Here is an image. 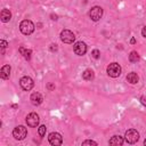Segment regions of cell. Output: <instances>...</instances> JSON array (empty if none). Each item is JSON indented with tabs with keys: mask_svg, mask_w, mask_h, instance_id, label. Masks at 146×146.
<instances>
[{
	"mask_svg": "<svg viewBox=\"0 0 146 146\" xmlns=\"http://www.w3.org/2000/svg\"><path fill=\"white\" fill-rule=\"evenodd\" d=\"M60 40L64 43H73L74 40H75V35L70 30H63L60 32Z\"/></svg>",
	"mask_w": 146,
	"mask_h": 146,
	"instance_id": "obj_4",
	"label": "cell"
},
{
	"mask_svg": "<svg viewBox=\"0 0 146 146\" xmlns=\"http://www.w3.org/2000/svg\"><path fill=\"white\" fill-rule=\"evenodd\" d=\"M46 130H47V128H46V125H40L39 127V135H40V137H43L44 135H46Z\"/></svg>",
	"mask_w": 146,
	"mask_h": 146,
	"instance_id": "obj_19",
	"label": "cell"
},
{
	"mask_svg": "<svg viewBox=\"0 0 146 146\" xmlns=\"http://www.w3.org/2000/svg\"><path fill=\"white\" fill-rule=\"evenodd\" d=\"M0 44H1V54L3 55V54H5V49L7 48L8 43H7V41H5V40H1V41H0Z\"/></svg>",
	"mask_w": 146,
	"mask_h": 146,
	"instance_id": "obj_21",
	"label": "cell"
},
{
	"mask_svg": "<svg viewBox=\"0 0 146 146\" xmlns=\"http://www.w3.org/2000/svg\"><path fill=\"white\" fill-rule=\"evenodd\" d=\"M10 66L9 65H3L2 67H1V71H0V76H1V79H3V80H6V79H8L9 78V75H10Z\"/></svg>",
	"mask_w": 146,
	"mask_h": 146,
	"instance_id": "obj_13",
	"label": "cell"
},
{
	"mask_svg": "<svg viewBox=\"0 0 146 146\" xmlns=\"http://www.w3.org/2000/svg\"><path fill=\"white\" fill-rule=\"evenodd\" d=\"M129 60L131 63H137L139 60V54L137 51H131L129 55Z\"/></svg>",
	"mask_w": 146,
	"mask_h": 146,
	"instance_id": "obj_18",
	"label": "cell"
},
{
	"mask_svg": "<svg viewBox=\"0 0 146 146\" xmlns=\"http://www.w3.org/2000/svg\"><path fill=\"white\" fill-rule=\"evenodd\" d=\"M19 52L23 55V57H24L26 60H30V59H31V55H32L31 49H25L24 47H19Z\"/></svg>",
	"mask_w": 146,
	"mask_h": 146,
	"instance_id": "obj_17",
	"label": "cell"
},
{
	"mask_svg": "<svg viewBox=\"0 0 146 146\" xmlns=\"http://www.w3.org/2000/svg\"><path fill=\"white\" fill-rule=\"evenodd\" d=\"M26 123H27V125H30V127H36L38 124H39V115L36 114V113H34V112H32V113H30L27 116H26Z\"/></svg>",
	"mask_w": 146,
	"mask_h": 146,
	"instance_id": "obj_10",
	"label": "cell"
},
{
	"mask_svg": "<svg viewBox=\"0 0 146 146\" xmlns=\"http://www.w3.org/2000/svg\"><path fill=\"white\" fill-rule=\"evenodd\" d=\"M82 78H83V80H86V81H91V80H94V78H95V73H94L92 70L88 68V70H86V71L82 73Z\"/></svg>",
	"mask_w": 146,
	"mask_h": 146,
	"instance_id": "obj_14",
	"label": "cell"
},
{
	"mask_svg": "<svg viewBox=\"0 0 146 146\" xmlns=\"http://www.w3.org/2000/svg\"><path fill=\"white\" fill-rule=\"evenodd\" d=\"M140 102H141V104H143V105H145V106H146V98H145V97H141V98H140Z\"/></svg>",
	"mask_w": 146,
	"mask_h": 146,
	"instance_id": "obj_24",
	"label": "cell"
},
{
	"mask_svg": "<svg viewBox=\"0 0 146 146\" xmlns=\"http://www.w3.org/2000/svg\"><path fill=\"white\" fill-rule=\"evenodd\" d=\"M144 144H145V145H146V139H145V140H144Z\"/></svg>",
	"mask_w": 146,
	"mask_h": 146,
	"instance_id": "obj_28",
	"label": "cell"
},
{
	"mask_svg": "<svg viewBox=\"0 0 146 146\" xmlns=\"http://www.w3.org/2000/svg\"><path fill=\"white\" fill-rule=\"evenodd\" d=\"M124 138H125V141L128 144H135L139 139V132L135 129H129V130L125 131Z\"/></svg>",
	"mask_w": 146,
	"mask_h": 146,
	"instance_id": "obj_2",
	"label": "cell"
},
{
	"mask_svg": "<svg viewBox=\"0 0 146 146\" xmlns=\"http://www.w3.org/2000/svg\"><path fill=\"white\" fill-rule=\"evenodd\" d=\"M47 87H48V89H49V90H52V89H54V88H55V86H54V84H52V83H49V84H48V86H47Z\"/></svg>",
	"mask_w": 146,
	"mask_h": 146,
	"instance_id": "obj_25",
	"label": "cell"
},
{
	"mask_svg": "<svg viewBox=\"0 0 146 146\" xmlns=\"http://www.w3.org/2000/svg\"><path fill=\"white\" fill-rule=\"evenodd\" d=\"M13 136L17 140H23L27 136V130H26V128L24 125H17L13 130Z\"/></svg>",
	"mask_w": 146,
	"mask_h": 146,
	"instance_id": "obj_3",
	"label": "cell"
},
{
	"mask_svg": "<svg viewBox=\"0 0 146 146\" xmlns=\"http://www.w3.org/2000/svg\"><path fill=\"white\" fill-rule=\"evenodd\" d=\"M50 50H51V51H54V50H57V47H56V44H51V47H50Z\"/></svg>",
	"mask_w": 146,
	"mask_h": 146,
	"instance_id": "obj_26",
	"label": "cell"
},
{
	"mask_svg": "<svg viewBox=\"0 0 146 146\" xmlns=\"http://www.w3.org/2000/svg\"><path fill=\"white\" fill-rule=\"evenodd\" d=\"M107 74L112 78H117L121 74V66L117 63H112L107 66Z\"/></svg>",
	"mask_w": 146,
	"mask_h": 146,
	"instance_id": "obj_5",
	"label": "cell"
},
{
	"mask_svg": "<svg viewBox=\"0 0 146 146\" xmlns=\"http://www.w3.org/2000/svg\"><path fill=\"white\" fill-rule=\"evenodd\" d=\"M19 84H21V87H22L24 90L29 91V90H31V89L33 88L34 82H33V80H32L30 76H23V78L19 80Z\"/></svg>",
	"mask_w": 146,
	"mask_h": 146,
	"instance_id": "obj_7",
	"label": "cell"
},
{
	"mask_svg": "<svg viewBox=\"0 0 146 146\" xmlns=\"http://www.w3.org/2000/svg\"><path fill=\"white\" fill-rule=\"evenodd\" d=\"M30 99H31V103H32L34 106H38V105H40V104L42 103V100H43V98H42V95H41L40 92H33V94L31 95Z\"/></svg>",
	"mask_w": 146,
	"mask_h": 146,
	"instance_id": "obj_11",
	"label": "cell"
},
{
	"mask_svg": "<svg viewBox=\"0 0 146 146\" xmlns=\"http://www.w3.org/2000/svg\"><path fill=\"white\" fill-rule=\"evenodd\" d=\"M73 50H74V52H75L76 55H79V56H83V55L86 54V51H87V46H86L84 42H82V41H78V42L74 43V46H73Z\"/></svg>",
	"mask_w": 146,
	"mask_h": 146,
	"instance_id": "obj_8",
	"label": "cell"
},
{
	"mask_svg": "<svg viewBox=\"0 0 146 146\" xmlns=\"http://www.w3.org/2000/svg\"><path fill=\"white\" fill-rule=\"evenodd\" d=\"M0 18H1V22L7 23V22H9L10 18H11V13H10L8 9H2L1 13H0Z\"/></svg>",
	"mask_w": 146,
	"mask_h": 146,
	"instance_id": "obj_12",
	"label": "cell"
},
{
	"mask_svg": "<svg viewBox=\"0 0 146 146\" xmlns=\"http://www.w3.org/2000/svg\"><path fill=\"white\" fill-rule=\"evenodd\" d=\"M19 30H21V32H22L23 34L30 35V34H32L33 31H34V24H33L30 19H24V21H22L21 24H19Z\"/></svg>",
	"mask_w": 146,
	"mask_h": 146,
	"instance_id": "obj_1",
	"label": "cell"
},
{
	"mask_svg": "<svg viewBox=\"0 0 146 146\" xmlns=\"http://www.w3.org/2000/svg\"><path fill=\"white\" fill-rule=\"evenodd\" d=\"M102 16H103V9H102V7H99V6L92 7V8L90 9V11H89V17H90L92 21H95V22L99 21V19L102 18Z\"/></svg>",
	"mask_w": 146,
	"mask_h": 146,
	"instance_id": "obj_6",
	"label": "cell"
},
{
	"mask_svg": "<svg viewBox=\"0 0 146 146\" xmlns=\"http://www.w3.org/2000/svg\"><path fill=\"white\" fill-rule=\"evenodd\" d=\"M130 42H131L132 44H133V43H136V40H135V38H132V39L130 40Z\"/></svg>",
	"mask_w": 146,
	"mask_h": 146,
	"instance_id": "obj_27",
	"label": "cell"
},
{
	"mask_svg": "<svg viewBox=\"0 0 146 146\" xmlns=\"http://www.w3.org/2000/svg\"><path fill=\"white\" fill-rule=\"evenodd\" d=\"M82 145H83V146H84V145H94V146H96L97 143L94 141V140H84V141H82Z\"/></svg>",
	"mask_w": 146,
	"mask_h": 146,
	"instance_id": "obj_22",
	"label": "cell"
},
{
	"mask_svg": "<svg viewBox=\"0 0 146 146\" xmlns=\"http://www.w3.org/2000/svg\"><path fill=\"white\" fill-rule=\"evenodd\" d=\"M141 34H143L144 38H146V25L143 27V30H141Z\"/></svg>",
	"mask_w": 146,
	"mask_h": 146,
	"instance_id": "obj_23",
	"label": "cell"
},
{
	"mask_svg": "<svg viewBox=\"0 0 146 146\" xmlns=\"http://www.w3.org/2000/svg\"><path fill=\"white\" fill-rule=\"evenodd\" d=\"M108 144H110V145H116V146L122 145V144H123V138H122L121 136H113V137L110 139Z\"/></svg>",
	"mask_w": 146,
	"mask_h": 146,
	"instance_id": "obj_15",
	"label": "cell"
},
{
	"mask_svg": "<svg viewBox=\"0 0 146 146\" xmlns=\"http://www.w3.org/2000/svg\"><path fill=\"white\" fill-rule=\"evenodd\" d=\"M48 140H49V143H50L51 145H54V146L62 145V143H63V138H62V136H60L58 132H51V133L49 135V137H48Z\"/></svg>",
	"mask_w": 146,
	"mask_h": 146,
	"instance_id": "obj_9",
	"label": "cell"
},
{
	"mask_svg": "<svg viewBox=\"0 0 146 146\" xmlns=\"http://www.w3.org/2000/svg\"><path fill=\"white\" fill-rule=\"evenodd\" d=\"M91 56H92L95 59H98L99 56H100V51H99L98 49H94V50L91 51Z\"/></svg>",
	"mask_w": 146,
	"mask_h": 146,
	"instance_id": "obj_20",
	"label": "cell"
},
{
	"mask_svg": "<svg viewBox=\"0 0 146 146\" xmlns=\"http://www.w3.org/2000/svg\"><path fill=\"white\" fill-rule=\"evenodd\" d=\"M138 80H139V78H138L137 73H135V72H131V73H129V74L127 75V81H128L129 83H131V84L137 83Z\"/></svg>",
	"mask_w": 146,
	"mask_h": 146,
	"instance_id": "obj_16",
	"label": "cell"
}]
</instances>
